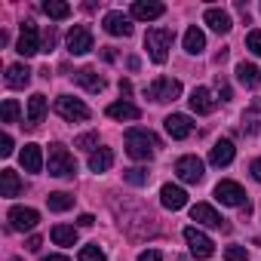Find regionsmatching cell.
I'll use <instances>...</instances> for the list:
<instances>
[{
	"label": "cell",
	"mask_w": 261,
	"mask_h": 261,
	"mask_svg": "<svg viewBox=\"0 0 261 261\" xmlns=\"http://www.w3.org/2000/svg\"><path fill=\"white\" fill-rule=\"evenodd\" d=\"M92 49V31L86 25H74L68 31V53L71 56H86Z\"/></svg>",
	"instance_id": "52a82bcc"
},
{
	"label": "cell",
	"mask_w": 261,
	"mask_h": 261,
	"mask_svg": "<svg viewBox=\"0 0 261 261\" xmlns=\"http://www.w3.org/2000/svg\"><path fill=\"white\" fill-rule=\"evenodd\" d=\"M169 46H172V31L169 28H151L145 34V49L157 65H163L169 59Z\"/></svg>",
	"instance_id": "7a4b0ae2"
},
{
	"label": "cell",
	"mask_w": 261,
	"mask_h": 261,
	"mask_svg": "<svg viewBox=\"0 0 261 261\" xmlns=\"http://www.w3.org/2000/svg\"><path fill=\"white\" fill-rule=\"evenodd\" d=\"M233 154H237L233 142H215V148L209 151V163L212 166H230L233 163Z\"/></svg>",
	"instance_id": "ffe728a7"
},
{
	"label": "cell",
	"mask_w": 261,
	"mask_h": 261,
	"mask_svg": "<svg viewBox=\"0 0 261 261\" xmlns=\"http://www.w3.org/2000/svg\"><path fill=\"white\" fill-rule=\"evenodd\" d=\"M139 261H163V255H160L157 249H148V252H142V255H139Z\"/></svg>",
	"instance_id": "f35d334b"
},
{
	"label": "cell",
	"mask_w": 261,
	"mask_h": 261,
	"mask_svg": "<svg viewBox=\"0 0 261 261\" xmlns=\"http://www.w3.org/2000/svg\"><path fill=\"white\" fill-rule=\"evenodd\" d=\"M166 133L181 142V139H188V136L194 133V123H191V117H185V114H169V117H166Z\"/></svg>",
	"instance_id": "5bb4252c"
},
{
	"label": "cell",
	"mask_w": 261,
	"mask_h": 261,
	"mask_svg": "<svg viewBox=\"0 0 261 261\" xmlns=\"http://www.w3.org/2000/svg\"><path fill=\"white\" fill-rule=\"evenodd\" d=\"M43 13H46L53 22H62V19H68V16H71V7H68V4H62V0H46V4H43Z\"/></svg>",
	"instance_id": "4dcf8cb0"
},
{
	"label": "cell",
	"mask_w": 261,
	"mask_h": 261,
	"mask_svg": "<svg viewBox=\"0 0 261 261\" xmlns=\"http://www.w3.org/2000/svg\"><path fill=\"white\" fill-rule=\"evenodd\" d=\"M145 92H148V98H154V101H175V98L181 95V83L172 80V77H157Z\"/></svg>",
	"instance_id": "5b68a950"
},
{
	"label": "cell",
	"mask_w": 261,
	"mask_h": 261,
	"mask_svg": "<svg viewBox=\"0 0 261 261\" xmlns=\"http://www.w3.org/2000/svg\"><path fill=\"white\" fill-rule=\"evenodd\" d=\"M101 25H105V31L111 37H129L133 34V22H129V16H123V13H108Z\"/></svg>",
	"instance_id": "4fadbf2b"
},
{
	"label": "cell",
	"mask_w": 261,
	"mask_h": 261,
	"mask_svg": "<svg viewBox=\"0 0 261 261\" xmlns=\"http://www.w3.org/2000/svg\"><path fill=\"white\" fill-rule=\"evenodd\" d=\"M46 206H49V212H68L74 206V197L65 194V191H56V194L46 197Z\"/></svg>",
	"instance_id": "f546056e"
},
{
	"label": "cell",
	"mask_w": 261,
	"mask_h": 261,
	"mask_svg": "<svg viewBox=\"0 0 261 261\" xmlns=\"http://www.w3.org/2000/svg\"><path fill=\"white\" fill-rule=\"evenodd\" d=\"M191 218L197 221V224H206V227H221V230H227V224H224V218L209 206V203H197V206H191Z\"/></svg>",
	"instance_id": "7c38bea8"
},
{
	"label": "cell",
	"mask_w": 261,
	"mask_h": 261,
	"mask_svg": "<svg viewBox=\"0 0 261 261\" xmlns=\"http://www.w3.org/2000/svg\"><path fill=\"white\" fill-rule=\"evenodd\" d=\"M166 13L163 4H157V0H139V4H133V16L142 19V22H154Z\"/></svg>",
	"instance_id": "2e32d148"
},
{
	"label": "cell",
	"mask_w": 261,
	"mask_h": 261,
	"mask_svg": "<svg viewBox=\"0 0 261 261\" xmlns=\"http://www.w3.org/2000/svg\"><path fill=\"white\" fill-rule=\"evenodd\" d=\"M19 191H22V181H19V175L13 169L0 172V194L4 197H19Z\"/></svg>",
	"instance_id": "484cf974"
},
{
	"label": "cell",
	"mask_w": 261,
	"mask_h": 261,
	"mask_svg": "<svg viewBox=\"0 0 261 261\" xmlns=\"http://www.w3.org/2000/svg\"><path fill=\"white\" fill-rule=\"evenodd\" d=\"M46 163H49V175H56V178H71L77 172V163H74V157L65 145H49V160Z\"/></svg>",
	"instance_id": "3957f363"
},
{
	"label": "cell",
	"mask_w": 261,
	"mask_h": 261,
	"mask_svg": "<svg viewBox=\"0 0 261 261\" xmlns=\"http://www.w3.org/2000/svg\"><path fill=\"white\" fill-rule=\"evenodd\" d=\"M203 19H206V25H209L215 34H227V31L233 28L230 16H227L224 10H215V7H212V10H206V16H203Z\"/></svg>",
	"instance_id": "44dd1931"
},
{
	"label": "cell",
	"mask_w": 261,
	"mask_h": 261,
	"mask_svg": "<svg viewBox=\"0 0 261 261\" xmlns=\"http://www.w3.org/2000/svg\"><path fill=\"white\" fill-rule=\"evenodd\" d=\"M16 53L19 56H34V53H40V34H37V25H31V22H25L22 25V34H19V43H16Z\"/></svg>",
	"instance_id": "8fae6325"
},
{
	"label": "cell",
	"mask_w": 261,
	"mask_h": 261,
	"mask_svg": "<svg viewBox=\"0 0 261 261\" xmlns=\"http://www.w3.org/2000/svg\"><path fill=\"white\" fill-rule=\"evenodd\" d=\"M185 49H188L191 56H200V53L206 49V34H203L197 25H191V28L185 31Z\"/></svg>",
	"instance_id": "cb8c5ba5"
},
{
	"label": "cell",
	"mask_w": 261,
	"mask_h": 261,
	"mask_svg": "<svg viewBox=\"0 0 261 261\" xmlns=\"http://www.w3.org/2000/svg\"><path fill=\"white\" fill-rule=\"evenodd\" d=\"M43 261H68V258H65V255H46Z\"/></svg>",
	"instance_id": "bcb514c9"
},
{
	"label": "cell",
	"mask_w": 261,
	"mask_h": 261,
	"mask_svg": "<svg viewBox=\"0 0 261 261\" xmlns=\"http://www.w3.org/2000/svg\"><path fill=\"white\" fill-rule=\"evenodd\" d=\"M123 178H126L129 185H136V188H142V185H148L151 172H148V169H123Z\"/></svg>",
	"instance_id": "1f68e13d"
},
{
	"label": "cell",
	"mask_w": 261,
	"mask_h": 261,
	"mask_svg": "<svg viewBox=\"0 0 261 261\" xmlns=\"http://www.w3.org/2000/svg\"><path fill=\"white\" fill-rule=\"evenodd\" d=\"M13 261H22V258H13Z\"/></svg>",
	"instance_id": "7dc6e473"
},
{
	"label": "cell",
	"mask_w": 261,
	"mask_h": 261,
	"mask_svg": "<svg viewBox=\"0 0 261 261\" xmlns=\"http://www.w3.org/2000/svg\"><path fill=\"white\" fill-rule=\"evenodd\" d=\"M43 40H46V53H49V49H53V46H56V31H53V28H49V31H46V37H43Z\"/></svg>",
	"instance_id": "b9f144b4"
},
{
	"label": "cell",
	"mask_w": 261,
	"mask_h": 261,
	"mask_svg": "<svg viewBox=\"0 0 261 261\" xmlns=\"http://www.w3.org/2000/svg\"><path fill=\"white\" fill-rule=\"evenodd\" d=\"M237 77H240V83L249 86V89L261 83V71H258L252 62H240V65H237Z\"/></svg>",
	"instance_id": "4316f807"
},
{
	"label": "cell",
	"mask_w": 261,
	"mask_h": 261,
	"mask_svg": "<svg viewBox=\"0 0 261 261\" xmlns=\"http://www.w3.org/2000/svg\"><path fill=\"white\" fill-rule=\"evenodd\" d=\"M43 114H46V95L37 92V95L28 98V117H25L28 123H25V126H28V129H37V126L43 123Z\"/></svg>",
	"instance_id": "ac0fdd59"
},
{
	"label": "cell",
	"mask_w": 261,
	"mask_h": 261,
	"mask_svg": "<svg viewBox=\"0 0 261 261\" xmlns=\"http://www.w3.org/2000/svg\"><path fill=\"white\" fill-rule=\"evenodd\" d=\"M215 200L224 206H246V191L237 181H218L215 185Z\"/></svg>",
	"instance_id": "30bf717a"
},
{
	"label": "cell",
	"mask_w": 261,
	"mask_h": 261,
	"mask_svg": "<svg viewBox=\"0 0 261 261\" xmlns=\"http://www.w3.org/2000/svg\"><path fill=\"white\" fill-rule=\"evenodd\" d=\"M74 148H80V151H95V148H98V133H86V136H80V139L74 142Z\"/></svg>",
	"instance_id": "e575fe53"
},
{
	"label": "cell",
	"mask_w": 261,
	"mask_h": 261,
	"mask_svg": "<svg viewBox=\"0 0 261 261\" xmlns=\"http://www.w3.org/2000/svg\"><path fill=\"white\" fill-rule=\"evenodd\" d=\"M218 95H221V101H227V98H230V86H227L221 77H218Z\"/></svg>",
	"instance_id": "ab89813d"
},
{
	"label": "cell",
	"mask_w": 261,
	"mask_h": 261,
	"mask_svg": "<svg viewBox=\"0 0 261 261\" xmlns=\"http://www.w3.org/2000/svg\"><path fill=\"white\" fill-rule=\"evenodd\" d=\"M120 92H123V95H133V83H129V80H120Z\"/></svg>",
	"instance_id": "ee69618b"
},
{
	"label": "cell",
	"mask_w": 261,
	"mask_h": 261,
	"mask_svg": "<svg viewBox=\"0 0 261 261\" xmlns=\"http://www.w3.org/2000/svg\"><path fill=\"white\" fill-rule=\"evenodd\" d=\"M246 46H249L255 56H261V31H249V37H246Z\"/></svg>",
	"instance_id": "8d00e7d4"
},
{
	"label": "cell",
	"mask_w": 261,
	"mask_h": 261,
	"mask_svg": "<svg viewBox=\"0 0 261 261\" xmlns=\"http://www.w3.org/2000/svg\"><path fill=\"white\" fill-rule=\"evenodd\" d=\"M108 117L111 120H139L142 111L136 105H129V101H114V105H108Z\"/></svg>",
	"instance_id": "603a6c76"
},
{
	"label": "cell",
	"mask_w": 261,
	"mask_h": 261,
	"mask_svg": "<svg viewBox=\"0 0 261 261\" xmlns=\"http://www.w3.org/2000/svg\"><path fill=\"white\" fill-rule=\"evenodd\" d=\"M246 255H249L246 246H227V249H224V258H227V261H246Z\"/></svg>",
	"instance_id": "d590c367"
},
{
	"label": "cell",
	"mask_w": 261,
	"mask_h": 261,
	"mask_svg": "<svg viewBox=\"0 0 261 261\" xmlns=\"http://www.w3.org/2000/svg\"><path fill=\"white\" fill-rule=\"evenodd\" d=\"M10 154H13V139L4 136V139H0V157H10Z\"/></svg>",
	"instance_id": "74e56055"
},
{
	"label": "cell",
	"mask_w": 261,
	"mask_h": 261,
	"mask_svg": "<svg viewBox=\"0 0 261 261\" xmlns=\"http://www.w3.org/2000/svg\"><path fill=\"white\" fill-rule=\"evenodd\" d=\"M28 83H31L28 65H10V68H7V86H10V89H25Z\"/></svg>",
	"instance_id": "7402d4cb"
},
{
	"label": "cell",
	"mask_w": 261,
	"mask_h": 261,
	"mask_svg": "<svg viewBox=\"0 0 261 261\" xmlns=\"http://www.w3.org/2000/svg\"><path fill=\"white\" fill-rule=\"evenodd\" d=\"M77 83L83 86V89H89V92H101L105 89V80L92 71V68H83V71H77Z\"/></svg>",
	"instance_id": "83f0119b"
},
{
	"label": "cell",
	"mask_w": 261,
	"mask_h": 261,
	"mask_svg": "<svg viewBox=\"0 0 261 261\" xmlns=\"http://www.w3.org/2000/svg\"><path fill=\"white\" fill-rule=\"evenodd\" d=\"M157 148H160V142L148 129H129L126 133V154L133 160H151Z\"/></svg>",
	"instance_id": "6da1fadb"
},
{
	"label": "cell",
	"mask_w": 261,
	"mask_h": 261,
	"mask_svg": "<svg viewBox=\"0 0 261 261\" xmlns=\"http://www.w3.org/2000/svg\"><path fill=\"white\" fill-rule=\"evenodd\" d=\"M19 163H22L25 172H40L43 169V151H40V145H25L22 154H19Z\"/></svg>",
	"instance_id": "e0dca14e"
},
{
	"label": "cell",
	"mask_w": 261,
	"mask_h": 261,
	"mask_svg": "<svg viewBox=\"0 0 261 261\" xmlns=\"http://www.w3.org/2000/svg\"><path fill=\"white\" fill-rule=\"evenodd\" d=\"M56 111H59V117L68 120V123H83V120H89V108H86L80 98H74V95H59V98H56Z\"/></svg>",
	"instance_id": "277c9868"
},
{
	"label": "cell",
	"mask_w": 261,
	"mask_h": 261,
	"mask_svg": "<svg viewBox=\"0 0 261 261\" xmlns=\"http://www.w3.org/2000/svg\"><path fill=\"white\" fill-rule=\"evenodd\" d=\"M188 101H191V108H194L197 114H212V111H215V98H212V92H209L206 86H197Z\"/></svg>",
	"instance_id": "d6986e66"
},
{
	"label": "cell",
	"mask_w": 261,
	"mask_h": 261,
	"mask_svg": "<svg viewBox=\"0 0 261 261\" xmlns=\"http://www.w3.org/2000/svg\"><path fill=\"white\" fill-rule=\"evenodd\" d=\"M77 221H80V227H92V221H95V218H92V215H80Z\"/></svg>",
	"instance_id": "f6af8a7d"
},
{
	"label": "cell",
	"mask_w": 261,
	"mask_h": 261,
	"mask_svg": "<svg viewBox=\"0 0 261 261\" xmlns=\"http://www.w3.org/2000/svg\"><path fill=\"white\" fill-rule=\"evenodd\" d=\"M111 166H114V151H111V148L92 151V157H89V169H92V172H108Z\"/></svg>",
	"instance_id": "d4e9b609"
},
{
	"label": "cell",
	"mask_w": 261,
	"mask_h": 261,
	"mask_svg": "<svg viewBox=\"0 0 261 261\" xmlns=\"http://www.w3.org/2000/svg\"><path fill=\"white\" fill-rule=\"evenodd\" d=\"M37 221H40V215H37V209H31V206H13L10 209V227L13 230H34L37 227Z\"/></svg>",
	"instance_id": "9c48e42d"
},
{
	"label": "cell",
	"mask_w": 261,
	"mask_h": 261,
	"mask_svg": "<svg viewBox=\"0 0 261 261\" xmlns=\"http://www.w3.org/2000/svg\"><path fill=\"white\" fill-rule=\"evenodd\" d=\"M77 258H80V261H108V258H105V252H101L95 243H92V246H83Z\"/></svg>",
	"instance_id": "836d02e7"
},
{
	"label": "cell",
	"mask_w": 261,
	"mask_h": 261,
	"mask_svg": "<svg viewBox=\"0 0 261 261\" xmlns=\"http://www.w3.org/2000/svg\"><path fill=\"white\" fill-rule=\"evenodd\" d=\"M185 243L191 246V255L194 258H209L215 252V243L203 230H197V227H185Z\"/></svg>",
	"instance_id": "8992f818"
},
{
	"label": "cell",
	"mask_w": 261,
	"mask_h": 261,
	"mask_svg": "<svg viewBox=\"0 0 261 261\" xmlns=\"http://www.w3.org/2000/svg\"><path fill=\"white\" fill-rule=\"evenodd\" d=\"M53 243H56V246H77V227H71V224H56V227H53Z\"/></svg>",
	"instance_id": "f1b7e54d"
},
{
	"label": "cell",
	"mask_w": 261,
	"mask_h": 261,
	"mask_svg": "<svg viewBox=\"0 0 261 261\" xmlns=\"http://www.w3.org/2000/svg\"><path fill=\"white\" fill-rule=\"evenodd\" d=\"M252 175H255V181H261V157L252 163Z\"/></svg>",
	"instance_id": "7bdbcfd3"
},
{
	"label": "cell",
	"mask_w": 261,
	"mask_h": 261,
	"mask_svg": "<svg viewBox=\"0 0 261 261\" xmlns=\"http://www.w3.org/2000/svg\"><path fill=\"white\" fill-rule=\"evenodd\" d=\"M160 203L175 212V209H185V206H188V194H185L178 185H163V188H160Z\"/></svg>",
	"instance_id": "9a60e30c"
},
{
	"label": "cell",
	"mask_w": 261,
	"mask_h": 261,
	"mask_svg": "<svg viewBox=\"0 0 261 261\" xmlns=\"http://www.w3.org/2000/svg\"><path fill=\"white\" fill-rule=\"evenodd\" d=\"M0 120H4V123H16L19 120V101L16 98L4 101V108H0Z\"/></svg>",
	"instance_id": "d6a6232c"
},
{
	"label": "cell",
	"mask_w": 261,
	"mask_h": 261,
	"mask_svg": "<svg viewBox=\"0 0 261 261\" xmlns=\"http://www.w3.org/2000/svg\"><path fill=\"white\" fill-rule=\"evenodd\" d=\"M25 246H28V252H37V249L43 246V240H40V237H28V243H25Z\"/></svg>",
	"instance_id": "60d3db41"
},
{
	"label": "cell",
	"mask_w": 261,
	"mask_h": 261,
	"mask_svg": "<svg viewBox=\"0 0 261 261\" xmlns=\"http://www.w3.org/2000/svg\"><path fill=\"white\" fill-rule=\"evenodd\" d=\"M175 175H178L181 181H188V185L203 181V160H200V157H194V154L181 157V160L175 163Z\"/></svg>",
	"instance_id": "ba28073f"
}]
</instances>
